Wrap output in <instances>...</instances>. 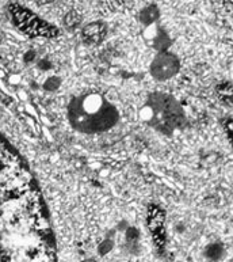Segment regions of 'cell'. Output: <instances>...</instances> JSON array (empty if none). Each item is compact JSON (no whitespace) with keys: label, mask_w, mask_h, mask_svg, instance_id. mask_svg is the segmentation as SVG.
<instances>
[{"label":"cell","mask_w":233,"mask_h":262,"mask_svg":"<svg viewBox=\"0 0 233 262\" xmlns=\"http://www.w3.org/2000/svg\"><path fill=\"white\" fill-rule=\"evenodd\" d=\"M69 118L78 130L86 133L103 132L114 125L116 114L103 98L95 94L84 95L72 101Z\"/></svg>","instance_id":"1"},{"label":"cell","mask_w":233,"mask_h":262,"mask_svg":"<svg viewBox=\"0 0 233 262\" xmlns=\"http://www.w3.org/2000/svg\"><path fill=\"white\" fill-rule=\"evenodd\" d=\"M179 70V63L176 57L170 53H161L153 60L151 66V74L159 80L172 78Z\"/></svg>","instance_id":"2"},{"label":"cell","mask_w":233,"mask_h":262,"mask_svg":"<svg viewBox=\"0 0 233 262\" xmlns=\"http://www.w3.org/2000/svg\"><path fill=\"white\" fill-rule=\"evenodd\" d=\"M106 28L102 22H92L83 29V38L88 43H99L105 38Z\"/></svg>","instance_id":"3"},{"label":"cell","mask_w":233,"mask_h":262,"mask_svg":"<svg viewBox=\"0 0 233 262\" xmlns=\"http://www.w3.org/2000/svg\"><path fill=\"white\" fill-rule=\"evenodd\" d=\"M217 95L226 105L233 106V84L230 83H221L217 86Z\"/></svg>","instance_id":"4"},{"label":"cell","mask_w":233,"mask_h":262,"mask_svg":"<svg viewBox=\"0 0 233 262\" xmlns=\"http://www.w3.org/2000/svg\"><path fill=\"white\" fill-rule=\"evenodd\" d=\"M207 255H209L210 258L217 259L220 255H221V249L217 246V245H212V246L207 249Z\"/></svg>","instance_id":"5"},{"label":"cell","mask_w":233,"mask_h":262,"mask_svg":"<svg viewBox=\"0 0 233 262\" xmlns=\"http://www.w3.org/2000/svg\"><path fill=\"white\" fill-rule=\"evenodd\" d=\"M65 18H68V19H65L66 26H75V25L79 22V19H80L79 16H76V12L75 11H71L69 14L65 16Z\"/></svg>","instance_id":"6"},{"label":"cell","mask_w":233,"mask_h":262,"mask_svg":"<svg viewBox=\"0 0 233 262\" xmlns=\"http://www.w3.org/2000/svg\"><path fill=\"white\" fill-rule=\"evenodd\" d=\"M224 126H225V129L228 130V135H229V139L230 141H232L233 145V120H225Z\"/></svg>","instance_id":"7"},{"label":"cell","mask_w":233,"mask_h":262,"mask_svg":"<svg viewBox=\"0 0 233 262\" xmlns=\"http://www.w3.org/2000/svg\"><path fill=\"white\" fill-rule=\"evenodd\" d=\"M232 262H233V261H232Z\"/></svg>","instance_id":"8"}]
</instances>
